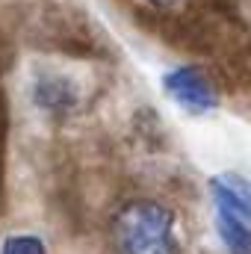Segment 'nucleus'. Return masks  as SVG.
Instances as JSON below:
<instances>
[{
    "label": "nucleus",
    "mask_w": 251,
    "mask_h": 254,
    "mask_svg": "<svg viewBox=\"0 0 251 254\" xmlns=\"http://www.w3.org/2000/svg\"><path fill=\"white\" fill-rule=\"evenodd\" d=\"M116 254H181L178 216L154 198H133L113 216Z\"/></svg>",
    "instance_id": "f257e3e1"
},
{
    "label": "nucleus",
    "mask_w": 251,
    "mask_h": 254,
    "mask_svg": "<svg viewBox=\"0 0 251 254\" xmlns=\"http://www.w3.org/2000/svg\"><path fill=\"white\" fill-rule=\"evenodd\" d=\"M166 98L189 116H207L219 107V86L201 65H175L163 74Z\"/></svg>",
    "instance_id": "f03ea898"
},
{
    "label": "nucleus",
    "mask_w": 251,
    "mask_h": 254,
    "mask_svg": "<svg viewBox=\"0 0 251 254\" xmlns=\"http://www.w3.org/2000/svg\"><path fill=\"white\" fill-rule=\"evenodd\" d=\"M210 198H213V210L251 219V181H246L243 175L228 172L210 178Z\"/></svg>",
    "instance_id": "7ed1b4c3"
},
{
    "label": "nucleus",
    "mask_w": 251,
    "mask_h": 254,
    "mask_svg": "<svg viewBox=\"0 0 251 254\" xmlns=\"http://www.w3.org/2000/svg\"><path fill=\"white\" fill-rule=\"evenodd\" d=\"M77 86L65 74H39L33 80V104L42 107L45 113H68L77 104Z\"/></svg>",
    "instance_id": "20e7f679"
},
{
    "label": "nucleus",
    "mask_w": 251,
    "mask_h": 254,
    "mask_svg": "<svg viewBox=\"0 0 251 254\" xmlns=\"http://www.w3.org/2000/svg\"><path fill=\"white\" fill-rule=\"evenodd\" d=\"M213 222H216L219 240L228 249V254H251V219L225 213V210H213Z\"/></svg>",
    "instance_id": "39448f33"
},
{
    "label": "nucleus",
    "mask_w": 251,
    "mask_h": 254,
    "mask_svg": "<svg viewBox=\"0 0 251 254\" xmlns=\"http://www.w3.org/2000/svg\"><path fill=\"white\" fill-rule=\"evenodd\" d=\"M0 254H48V246L39 234H9L0 246Z\"/></svg>",
    "instance_id": "423d86ee"
},
{
    "label": "nucleus",
    "mask_w": 251,
    "mask_h": 254,
    "mask_svg": "<svg viewBox=\"0 0 251 254\" xmlns=\"http://www.w3.org/2000/svg\"><path fill=\"white\" fill-rule=\"evenodd\" d=\"M6 133H9V110H6V98L0 95V157H3V145H6Z\"/></svg>",
    "instance_id": "0eeeda50"
},
{
    "label": "nucleus",
    "mask_w": 251,
    "mask_h": 254,
    "mask_svg": "<svg viewBox=\"0 0 251 254\" xmlns=\"http://www.w3.org/2000/svg\"><path fill=\"white\" fill-rule=\"evenodd\" d=\"M145 3H151V6H157V9H172V6H178V3H184V0H145Z\"/></svg>",
    "instance_id": "6e6552de"
}]
</instances>
